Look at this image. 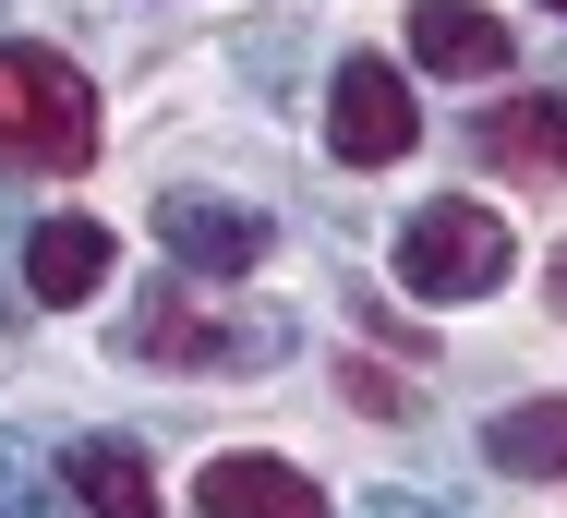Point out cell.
Listing matches in <instances>:
<instances>
[{"label": "cell", "instance_id": "cell-15", "mask_svg": "<svg viewBox=\"0 0 567 518\" xmlns=\"http://www.w3.org/2000/svg\"><path fill=\"white\" fill-rule=\"evenodd\" d=\"M544 12H556V24H567V0H544Z\"/></svg>", "mask_w": 567, "mask_h": 518}, {"label": "cell", "instance_id": "cell-5", "mask_svg": "<svg viewBox=\"0 0 567 518\" xmlns=\"http://www.w3.org/2000/svg\"><path fill=\"white\" fill-rule=\"evenodd\" d=\"M157 241L182 266H206V278H254L278 253V217L241 206V194H157Z\"/></svg>", "mask_w": 567, "mask_h": 518}, {"label": "cell", "instance_id": "cell-13", "mask_svg": "<svg viewBox=\"0 0 567 518\" xmlns=\"http://www.w3.org/2000/svg\"><path fill=\"white\" fill-rule=\"evenodd\" d=\"M350 518H447V507H435V495H362Z\"/></svg>", "mask_w": 567, "mask_h": 518}, {"label": "cell", "instance_id": "cell-2", "mask_svg": "<svg viewBox=\"0 0 567 518\" xmlns=\"http://www.w3.org/2000/svg\"><path fill=\"white\" fill-rule=\"evenodd\" d=\"M507 266H519L507 217L471 206V194H435V206L399 217V278H411L423 302H483V290H507Z\"/></svg>", "mask_w": 567, "mask_h": 518}, {"label": "cell", "instance_id": "cell-14", "mask_svg": "<svg viewBox=\"0 0 567 518\" xmlns=\"http://www.w3.org/2000/svg\"><path fill=\"white\" fill-rule=\"evenodd\" d=\"M556 302H567V253H556Z\"/></svg>", "mask_w": 567, "mask_h": 518}, {"label": "cell", "instance_id": "cell-8", "mask_svg": "<svg viewBox=\"0 0 567 518\" xmlns=\"http://www.w3.org/2000/svg\"><path fill=\"white\" fill-rule=\"evenodd\" d=\"M507 49H519V37H507L483 0H423V12H411V61H423L435 85H495Z\"/></svg>", "mask_w": 567, "mask_h": 518}, {"label": "cell", "instance_id": "cell-7", "mask_svg": "<svg viewBox=\"0 0 567 518\" xmlns=\"http://www.w3.org/2000/svg\"><path fill=\"white\" fill-rule=\"evenodd\" d=\"M110 229L97 217H37L24 229V302H49V313H73V302H97L110 290Z\"/></svg>", "mask_w": 567, "mask_h": 518}, {"label": "cell", "instance_id": "cell-11", "mask_svg": "<svg viewBox=\"0 0 567 518\" xmlns=\"http://www.w3.org/2000/svg\"><path fill=\"white\" fill-rule=\"evenodd\" d=\"M73 495L97 518H157V483H145V458H133L121 434H85V446H73Z\"/></svg>", "mask_w": 567, "mask_h": 518}, {"label": "cell", "instance_id": "cell-6", "mask_svg": "<svg viewBox=\"0 0 567 518\" xmlns=\"http://www.w3.org/2000/svg\"><path fill=\"white\" fill-rule=\"evenodd\" d=\"M194 518H327V483H315V470H290V458L229 446V458L194 470Z\"/></svg>", "mask_w": 567, "mask_h": 518}, {"label": "cell", "instance_id": "cell-12", "mask_svg": "<svg viewBox=\"0 0 567 518\" xmlns=\"http://www.w3.org/2000/svg\"><path fill=\"white\" fill-rule=\"evenodd\" d=\"M0 518H73V495H61V470L24 446V434H0Z\"/></svg>", "mask_w": 567, "mask_h": 518}, {"label": "cell", "instance_id": "cell-3", "mask_svg": "<svg viewBox=\"0 0 567 518\" xmlns=\"http://www.w3.org/2000/svg\"><path fill=\"white\" fill-rule=\"evenodd\" d=\"M133 362L266 374V362H290V313H206V302H182V278H157V290L133 302Z\"/></svg>", "mask_w": 567, "mask_h": 518}, {"label": "cell", "instance_id": "cell-1", "mask_svg": "<svg viewBox=\"0 0 567 518\" xmlns=\"http://www.w3.org/2000/svg\"><path fill=\"white\" fill-rule=\"evenodd\" d=\"M0 169H37V182L97 169V85L61 49H0Z\"/></svg>", "mask_w": 567, "mask_h": 518}, {"label": "cell", "instance_id": "cell-4", "mask_svg": "<svg viewBox=\"0 0 567 518\" xmlns=\"http://www.w3.org/2000/svg\"><path fill=\"white\" fill-rule=\"evenodd\" d=\"M327 145H339L350 169L411 157V145H423V108H411V85H399L386 61H339V85H327Z\"/></svg>", "mask_w": 567, "mask_h": 518}, {"label": "cell", "instance_id": "cell-9", "mask_svg": "<svg viewBox=\"0 0 567 518\" xmlns=\"http://www.w3.org/2000/svg\"><path fill=\"white\" fill-rule=\"evenodd\" d=\"M483 157L507 182H567V97H507L483 108Z\"/></svg>", "mask_w": 567, "mask_h": 518}, {"label": "cell", "instance_id": "cell-10", "mask_svg": "<svg viewBox=\"0 0 567 518\" xmlns=\"http://www.w3.org/2000/svg\"><path fill=\"white\" fill-rule=\"evenodd\" d=\"M483 458L507 470V483H556L567 470V398H519V411L483 422Z\"/></svg>", "mask_w": 567, "mask_h": 518}, {"label": "cell", "instance_id": "cell-16", "mask_svg": "<svg viewBox=\"0 0 567 518\" xmlns=\"http://www.w3.org/2000/svg\"><path fill=\"white\" fill-rule=\"evenodd\" d=\"M0 12H12V0H0Z\"/></svg>", "mask_w": 567, "mask_h": 518}]
</instances>
